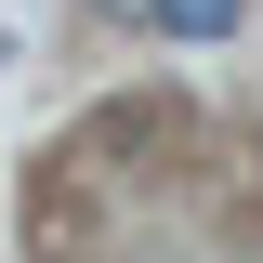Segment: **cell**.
Returning <instances> with one entry per match:
<instances>
[{"mask_svg": "<svg viewBox=\"0 0 263 263\" xmlns=\"http://www.w3.org/2000/svg\"><path fill=\"white\" fill-rule=\"evenodd\" d=\"M119 13H158V0H119Z\"/></svg>", "mask_w": 263, "mask_h": 263, "instance_id": "7a4b0ae2", "label": "cell"}, {"mask_svg": "<svg viewBox=\"0 0 263 263\" xmlns=\"http://www.w3.org/2000/svg\"><path fill=\"white\" fill-rule=\"evenodd\" d=\"M158 27H171V40H224V27H237V0H158Z\"/></svg>", "mask_w": 263, "mask_h": 263, "instance_id": "6da1fadb", "label": "cell"}]
</instances>
